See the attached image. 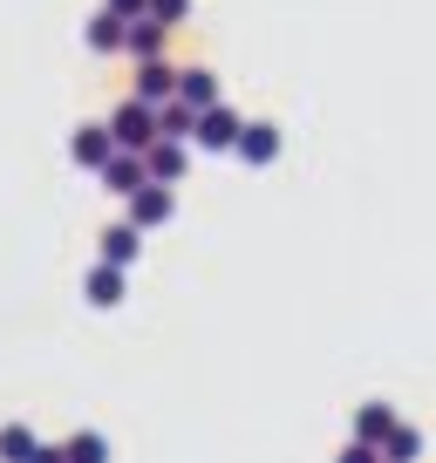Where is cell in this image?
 I'll return each mask as SVG.
<instances>
[{
    "label": "cell",
    "mask_w": 436,
    "mask_h": 463,
    "mask_svg": "<svg viewBox=\"0 0 436 463\" xmlns=\"http://www.w3.org/2000/svg\"><path fill=\"white\" fill-rule=\"evenodd\" d=\"M395 422H403V416H395V409H389V402H362V409H355V443H368V449H382V436H389V430H395Z\"/></svg>",
    "instance_id": "obj_11"
},
{
    "label": "cell",
    "mask_w": 436,
    "mask_h": 463,
    "mask_svg": "<svg viewBox=\"0 0 436 463\" xmlns=\"http://www.w3.org/2000/svg\"><path fill=\"white\" fill-rule=\"evenodd\" d=\"M102 191H117V198H130V191H144L150 177H144V157H130V150H109V164H102Z\"/></svg>",
    "instance_id": "obj_7"
},
{
    "label": "cell",
    "mask_w": 436,
    "mask_h": 463,
    "mask_svg": "<svg viewBox=\"0 0 436 463\" xmlns=\"http://www.w3.org/2000/svg\"><path fill=\"white\" fill-rule=\"evenodd\" d=\"M82 42L96 48V55H123V21L109 14V7H102V14L89 21V28H82Z\"/></svg>",
    "instance_id": "obj_15"
},
{
    "label": "cell",
    "mask_w": 436,
    "mask_h": 463,
    "mask_svg": "<svg viewBox=\"0 0 436 463\" xmlns=\"http://www.w3.org/2000/svg\"><path fill=\"white\" fill-rule=\"evenodd\" d=\"M232 150H239L246 164H273V157H280V130H273V123H246Z\"/></svg>",
    "instance_id": "obj_12"
},
{
    "label": "cell",
    "mask_w": 436,
    "mask_h": 463,
    "mask_svg": "<svg viewBox=\"0 0 436 463\" xmlns=\"http://www.w3.org/2000/svg\"><path fill=\"white\" fill-rule=\"evenodd\" d=\"M164 42H171V28H157V21H123V55L164 61Z\"/></svg>",
    "instance_id": "obj_9"
},
{
    "label": "cell",
    "mask_w": 436,
    "mask_h": 463,
    "mask_svg": "<svg viewBox=\"0 0 436 463\" xmlns=\"http://www.w3.org/2000/svg\"><path fill=\"white\" fill-rule=\"evenodd\" d=\"M34 449H42V443H34L28 422H0V463H28Z\"/></svg>",
    "instance_id": "obj_17"
},
{
    "label": "cell",
    "mask_w": 436,
    "mask_h": 463,
    "mask_svg": "<svg viewBox=\"0 0 436 463\" xmlns=\"http://www.w3.org/2000/svg\"><path fill=\"white\" fill-rule=\"evenodd\" d=\"M171 218H177V191H164V184L130 191V218H123L130 232H157V225H171Z\"/></svg>",
    "instance_id": "obj_3"
},
{
    "label": "cell",
    "mask_w": 436,
    "mask_h": 463,
    "mask_svg": "<svg viewBox=\"0 0 436 463\" xmlns=\"http://www.w3.org/2000/svg\"><path fill=\"white\" fill-rule=\"evenodd\" d=\"M96 252H102V260H96V266H117V273H123V266H130V260H137V252H144V232H130V225H102V239H96Z\"/></svg>",
    "instance_id": "obj_8"
},
{
    "label": "cell",
    "mask_w": 436,
    "mask_h": 463,
    "mask_svg": "<svg viewBox=\"0 0 436 463\" xmlns=\"http://www.w3.org/2000/svg\"><path fill=\"white\" fill-rule=\"evenodd\" d=\"M171 102H185V109L198 116V109H218L225 96H218V75L212 69H177V96Z\"/></svg>",
    "instance_id": "obj_6"
},
{
    "label": "cell",
    "mask_w": 436,
    "mask_h": 463,
    "mask_svg": "<svg viewBox=\"0 0 436 463\" xmlns=\"http://www.w3.org/2000/svg\"><path fill=\"white\" fill-rule=\"evenodd\" d=\"M335 463H382V457H375V449H368V443H348V449H341Z\"/></svg>",
    "instance_id": "obj_21"
},
{
    "label": "cell",
    "mask_w": 436,
    "mask_h": 463,
    "mask_svg": "<svg viewBox=\"0 0 436 463\" xmlns=\"http://www.w3.org/2000/svg\"><path fill=\"white\" fill-rule=\"evenodd\" d=\"M102 130H109V144H117V150H130V157H144V150L157 144V109H144V102H117Z\"/></svg>",
    "instance_id": "obj_1"
},
{
    "label": "cell",
    "mask_w": 436,
    "mask_h": 463,
    "mask_svg": "<svg viewBox=\"0 0 436 463\" xmlns=\"http://www.w3.org/2000/svg\"><path fill=\"white\" fill-rule=\"evenodd\" d=\"M171 96H177V69H171V61H137L130 102H144V109H164Z\"/></svg>",
    "instance_id": "obj_4"
},
{
    "label": "cell",
    "mask_w": 436,
    "mask_h": 463,
    "mask_svg": "<svg viewBox=\"0 0 436 463\" xmlns=\"http://www.w3.org/2000/svg\"><path fill=\"white\" fill-rule=\"evenodd\" d=\"M239 130H246V116L218 102V109H198V123H191V144L218 157V150H232V144H239Z\"/></svg>",
    "instance_id": "obj_2"
},
{
    "label": "cell",
    "mask_w": 436,
    "mask_h": 463,
    "mask_svg": "<svg viewBox=\"0 0 436 463\" xmlns=\"http://www.w3.org/2000/svg\"><path fill=\"white\" fill-rule=\"evenodd\" d=\"M185 164H191V144H150L144 150V177H150V184H164V191L185 184Z\"/></svg>",
    "instance_id": "obj_5"
},
{
    "label": "cell",
    "mask_w": 436,
    "mask_h": 463,
    "mask_svg": "<svg viewBox=\"0 0 436 463\" xmlns=\"http://www.w3.org/2000/svg\"><path fill=\"white\" fill-rule=\"evenodd\" d=\"M109 150H117V144H109V130H102V123H82V130L69 137V157L82 164V171H102V164H109Z\"/></svg>",
    "instance_id": "obj_10"
},
{
    "label": "cell",
    "mask_w": 436,
    "mask_h": 463,
    "mask_svg": "<svg viewBox=\"0 0 436 463\" xmlns=\"http://www.w3.org/2000/svg\"><path fill=\"white\" fill-rule=\"evenodd\" d=\"M62 457L69 463H109V436L102 430H75L69 443H62Z\"/></svg>",
    "instance_id": "obj_16"
},
{
    "label": "cell",
    "mask_w": 436,
    "mask_h": 463,
    "mask_svg": "<svg viewBox=\"0 0 436 463\" xmlns=\"http://www.w3.org/2000/svg\"><path fill=\"white\" fill-rule=\"evenodd\" d=\"M191 123H198V116H191L185 102H164L157 109V144H191Z\"/></svg>",
    "instance_id": "obj_18"
},
{
    "label": "cell",
    "mask_w": 436,
    "mask_h": 463,
    "mask_svg": "<svg viewBox=\"0 0 436 463\" xmlns=\"http://www.w3.org/2000/svg\"><path fill=\"white\" fill-rule=\"evenodd\" d=\"M102 7H109L117 21H144V0H102Z\"/></svg>",
    "instance_id": "obj_20"
},
{
    "label": "cell",
    "mask_w": 436,
    "mask_h": 463,
    "mask_svg": "<svg viewBox=\"0 0 436 463\" xmlns=\"http://www.w3.org/2000/svg\"><path fill=\"white\" fill-rule=\"evenodd\" d=\"M185 14H191V0H144V21H157V28H177Z\"/></svg>",
    "instance_id": "obj_19"
},
{
    "label": "cell",
    "mask_w": 436,
    "mask_h": 463,
    "mask_svg": "<svg viewBox=\"0 0 436 463\" xmlns=\"http://www.w3.org/2000/svg\"><path fill=\"white\" fill-rule=\"evenodd\" d=\"M82 293H89V307H123V273L117 266H89Z\"/></svg>",
    "instance_id": "obj_14"
},
{
    "label": "cell",
    "mask_w": 436,
    "mask_h": 463,
    "mask_svg": "<svg viewBox=\"0 0 436 463\" xmlns=\"http://www.w3.org/2000/svg\"><path fill=\"white\" fill-rule=\"evenodd\" d=\"M375 457H382V463H416V457H422V430H416V422H395V430L382 436Z\"/></svg>",
    "instance_id": "obj_13"
},
{
    "label": "cell",
    "mask_w": 436,
    "mask_h": 463,
    "mask_svg": "<svg viewBox=\"0 0 436 463\" xmlns=\"http://www.w3.org/2000/svg\"><path fill=\"white\" fill-rule=\"evenodd\" d=\"M28 463H69V457H62V443H42V449H34Z\"/></svg>",
    "instance_id": "obj_22"
}]
</instances>
